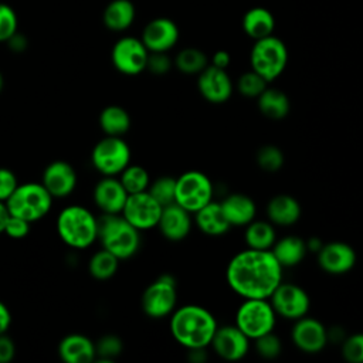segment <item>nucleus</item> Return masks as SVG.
<instances>
[{"label":"nucleus","instance_id":"1","mask_svg":"<svg viewBox=\"0 0 363 363\" xmlns=\"http://www.w3.org/2000/svg\"><path fill=\"white\" fill-rule=\"evenodd\" d=\"M225 281L242 299H268L282 282V267L271 250L247 248L230 259Z\"/></svg>","mask_w":363,"mask_h":363},{"label":"nucleus","instance_id":"2","mask_svg":"<svg viewBox=\"0 0 363 363\" xmlns=\"http://www.w3.org/2000/svg\"><path fill=\"white\" fill-rule=\"evenodd\" d=\"M217 326L214 315L200 305H183L170 313V333L186 349L210 346Z\"/></svg>","mask_w":363,"mask_h":363},{"label":"nucleus","instance_id":"3","mask_svg":"<svg viewBox=\"0 0 363 363\" xmlns=\"http://www.w3.org/2000/svg\"><path fill=\"white\" fill-rule=\"evenodd\" d=\"M98 240L102 248L119 261L133 257L140 247V231L128 223L122 214H106L98 218Z\"/></svg>","mask_w":363,"mask_h":363},{"label":"nucleus","instance_id":"4","mask_svg":"<svg viewBox=\"0 0 363 363\" xmlns=\"http://www.w3.org/2000/svg\"><path fill=\"white\" fill-rule=\"evenodd\" d=\"M57 233L68 247L86 248L98 238V218L82 206H68L57 217Z\"/></svg>","mask_w":363,"mask_h":363},{"label":"nucleus","instance_id":"5","mask_svg":"<svg viewBox=\"0 0 363 363\" xmlns=\"http://www.w3.org/2000/svg\"><path fill=\"white\" fill-rule=\"evenodd\" d=\"M6 204L11 216L33 223L48 214L52 206V196L41 183L28 182L18 184Z\"/></svg>","mask_w":363,"mask_h":363},{"label":"nucleus","instance_id":"6","mask_svg":"<svg viewBox=\"0 0 363 363\" xmlns=\"http://www.w3.org/2000/svg\"><path fill=\"white\" fill-rule=\"evenodd\" d=\"M251 69L259 74L267 82L278 78L288 62L286 45L278 37L268 35L255 40L250 54Z\"/></svg>","mask_w":363,"mask_h":363},{"label":"nucleus","instance_id":"7","mask_svg":"<svg viewBox=\"0 0 363 363\" xmlns=\"http://www.w3.org/2000/svg\"><path fill=\"white\" fill-rule=\"evenodd\" d=\"M277 313L265 298H244L235 312V326L245 333L250 340L274 330Z\"/></svg>","mask_w":363,"mask_h":363},{"label":"nucleus","instance_id":"8","mask_svg":"<svg viewBox=\"0 0 363 363\" xmlns=\"http://www.w3.org/2000/svg\"><path fill=\"white\" fill-rule=\"evenodd\" d=\"M92 166L104 176H116L130 163V147L122 136H105L92 147Z\"/></svg>","mask_w":363,"mask_h":363},{"label":"nucleus","instance_id":"9","mask_svg":"<svg viewBox=\"0 0 363 363\" xmlns=\"http://www.w3.org/2000/svg\"><path fill=\"white\" fill-rule=\"evenodd\" d=\"M213 200V183L199 170H187L176 179L174 203L196 213Z\"/></svg>","mask_w":363,"mask_h":363},{"label":"nucleus","instance_id":"10","mask_svg":"<svg viewBox=\"0 0 363 363\" xmlns=\"http://www.w3.org/2000/svg\"><path fill=\"white\" fill-rule=\"evenodd\" d=\"M177 303V286L176 279L163 274L153 281L142 294V309L153 319L169 316Z\"/></svg>","mask_w":363,"mask_h":363},{"label":"nucleus","instance_id":"11","mask_svg":"<svg viewBox=\"0 0 363 363\" xmlns=\"http://www.w3.org/2000/svg\"><path fill=\"white\" fill-rule=\"evenodd\" d=\"M268 299L277 315L291 320L305 316L311 306L306 291L292 282H281Z\"/></svg>","mask_w":363,"mask_h":363},{"label":"nucleus","instance_id":"12","mask_svg":"<svg viewBox=\"0 0 363 363\" xmlns=\"http://www.w3.org/2000/svg\"><path fill=\"white\" fill-rule=\"evenodd\" d=\"M162 208L163 207L149 194V191L145 190L128 194L121 214L135 228L145 231L157 225Z\"/></svg>","mask_w":363,"mask_h":363},{"label":"nucleus","instance_id":"13","mask_svg":"<svg viewBox=\"0 0 363 363\" xmlns=\"http://www.w3.org/2000/svg\"><path fill=\"white\" fill-rule=\"evenodd\" d=\"M149 51L136 37L119 38L111 52L113 67L125 75H138L146 69Z\"/></svg>","mask_w":363,"mask_h":363},{"label":"nucleus","instance_id":"14","mask_svg":"<svg viewBox=\"0 0 363 363\" xmlns=\"http://www.w3.org/2000/svg\"><path fill=\"white\" fill-rule=\"evenodd\" d=\"M210 346L216 354L227 362L241 360L250 349V337L235 325L217 326Z\"/></svg>","mask_w":363,"mask_h":363},{"label":"nucleus","instance_id":"15","mask_svg":"<svg viewBox=\"0 0 363 363\" xmlns=\"http://www.w3.org/2000/svg\"><path fill=\"white\" fill-rule=\"evenodd\" d=\"M291 339L301 352L319 353L328 343V329L320 320L305 315L295 320Z\"/></svg>","mask_w":363,"mask_h":363},{"label":"nucleus","instance_id":"16","mask_svg":"<svg viewBox=\"0 0 363 363\" xmlns=\"http://www.w3.org/2000/svg\"><path fill=\"white\" fill-rule=\"evenodd\" d=\"M357 261L356 251L352 245L342 241L326 242L318 251L319 267L330 275H342L349 272Z\"/></svg>","mask_w":363,"mask_h":363},{"label":"nucleus","instance_id":"17","mask_svg":"<svg viewBox=\"0 0 363 363\" xmlns=\"http://www.w3.org/2000/svg\"><path fill=\"white\" fill-rule=\"evenodd\" d=\"M197 88L201 96L211 104H223L233 94V82L225 69L207 65L197 79Z\"/></svg>","mask_w":363,"mask_h":363},{"label":"nucleus","instance_id":"18","mask_svg":"<svg viewBox=\"0 0 363 363\" xmlns=\"http://www.w3.org/2000/svg\"><path fill=\"white\" fill-rule=\"evenodd\" d=\"M140 40L149 52H166L177 43L179 28L173 20L157 17L145 26Z\"/></svg>","mask_w":363,"mask_h":363},{"label":"nucleus","instance_id":"19","mask_svg":"<svg viewBox=\"0 0 363 363\" xmlns=\"http://www.w3.org/2000/svg\"><path fill=\"white\" fill-rule=\"evenodd\" d=\"M41 184L47 189L52 199H64L75 190V169L64 160L51 162L43 172Z\"/></svg>","mask_w":363,"mask_h":363},{"label":"nucleus","instance_id":"20","mask_svg":"<svg viewBox=\"0 0 363 363\" xmlns=\"http://www.w3.org/2000/svg\"><path fill=\"white\" fill-rule=\"evenodd\" d=\"M191 213L177 203L167 204L162 208L157 228L169 241L184 240L191 230Z\"/></svg>","mask_w":363,"mask_h":363},{"label":"nucleus","instance_id":"21","mask_svg":"<svg viewBox=\"0 0 363 363\" xmlns=\"http://www.w3.org/2000/svg\"><path fill=\"white\" fill-rule=\"evenodd\" d=\"M126 199L128 191L115 176H105L94 189V201L96 207L106 214H121Z\"/></svg>","mask_w":363,"mask_h":363},{"label":"nucleus","instance_id":"22","mask_svg":"<svg viewBox=\"0 0 363 363\" xmlns=\"http://www.w3.org/2000/svg\"><path fill=\"white\" fill-rule=\"evenodd\" d=\"M58 354L65 363H91L96 359L95 343L79 333H71L61 339Z\"/></svg>","mask_w":363,"mask_h":363},{"label":"nucleus","instance_id":"23","mask_svg":"<svg viewBox=\"0 0 363 363\" xmlns=\"http://www.w3.org/2000/svg\"><path fill=\"white\" fill-rule=\"evenodd\" d=\"M230 225H247L255 218L257 207L251 197L242 193H233L220 203Z\"/></svg>","mask_w":363,"mask_h":363},{"label":"nucleus","instance_id":"24","mask_svg":"<svg viewBox=\"0 0 363 363\" xmlns=\"http://www.w3.org/2000/svg\"><path fill=\"white\" fill-rule=\"evenodd\" d=\"M302 214L299 201L289 194H277L267 204L268 220L274 225H292Z\"/></svg>","mask_w":363,"mask_h":363},{"label":"nucleus","instance_id":"25","mask_svg":"<svg viewBox=\"0 0 363 363\" xmlns=\"http://www.w3.org/2000/svg\"><path fill=\"white\" fill-rule=\"evenodd\" d=\"M194 221L197 224V227L207 235L211 237H218L225 234L231 225L227 221L223 208L220 206V203L217 201H210L206 206H203L200 210H197L194 213Z\"/></svg>","mask_w":363,"mask_h":363},{"label":"nucleus","instance_id":"26","mask_svg":"<svg viewBox=\"0 0 363 363\" xmlns=\"http://www.w3.org/2000/svg\"><path fill=\"white\" fill-rule=\"evenodd\" d=\"M271 252L282 268L295 267L302 262L308 252L306 241L298 235H285L274 242Z\"/></svg>","mask_w":363,"mask_h":363},{"label":"nucleus","instance_id":"27","mask_svg":"<svg viewBox=\"0 0 363 363\" xmlns=\"http://www.w3.org/2000/svg\"><path fill=\"white\" fill-rule=\"evenodd\" d=\"M275 27L274 16L264 7H254L248 10L242 17V30L254 40H259L272 35Z\"/></svg>","mask_w":363,"mask_h":363},{"label":"nucleus","instance_id":"28","mask_svg":"<svg viewBox=\"0 0 363 363\" xmlns=\"http://www.w3.org/2000/svg\"><path fill=\"white\" fill-rule=\"evenodd\" d=\"M102 20L111 31H123L135 20V6L130 0H112L105 7Z\"/></svg>","mask_w":363,"mask_h":363},{"label":"nucleus","instance_id":"29","mask_svg":"<svg viewBox=\"0 0 363 363\" xmlns=\"http://www.w3.org/2000/svg\"><path fill=\"white\" fill-rule=\"evenodd\" d=\"M257 99L259 112L269 119H282L289 113V98L284 91L278 88L267 86Z\"/></svg>","mask_w":363,"mask_h":363},{"label":"nucleus","instance_id":"30","mask_svg":"<svg viewBox=\"0 0 363 363\" xmlns=\"http://www.w3.org/2000/svg\"><path fill=\"white\" fill-rule=\"evenodd\" d=\"M102 132L108 136H122L130 128V116L126 109L118 105L104 108L98 118Z\"/></svg>","mask_w":363,"mask_h":363},{"label":"nucleus","instance_id":"31","mask_svg":"<svg viewBox=\"0 0 363 363\" xmlns=\"http://www.w3.org/2000/svg\"><path fill=\"white\" fill-rule=\"evenodd\" d=\"M244 238L248 248L271 250V247L277 241V233L271 221L252 220L245 225Z\"/></svg>","mask_w":363,"mask_h":363},{"label":"nucleus","instance_id":"32","mask_svg":"<svg viewBox=\"0 0 363 363\" xmlns=\"http://www.w3.org/2000/svg\"><path fill=\"white\" fill-rule=\"evenodd\" d=\"M118 265H119V259L113 254L102 248L91 257L88 262V271L95 279L105 281L112 278L116 274Z\"/></svg>","mask_w":363,"mask_h":363},{"label":"nucleus","instance_id":"33","mask_svg":"<svg viewBox=\"0 0 363 363\" xmlns=\"http://www.w3.org/2000/svg\"><path fill=\"white\" fill-rule=\"evenodd\" d=\"M174 64L180 72L191 75V74H200L208 65V60L201 50L189 47L177 52Z\"/></svg>","mask_w":363,"mask_h":363},{"label":"nucleus","instance_id":"34","mask_svg":"<svg viewBox=\"0 0 363 363\" xmlns=\"http://www.w3.org/2000/svg\"><path fill=\"white\" fill-rule=\"evenodd\" d=\"M119 176H121L119 180H121L122 186L125 187V190L128 191V194L145 191V190H147V187L150 184V177H149L147 170L139 164L129 163L119 173Z\"/></svg>","mask_w":363,"mask_h":363},{"label":"nucleus","instance_id":"35","mask_svg":"<svg viewBox=\"0 0 363 363\" xmlns=\"http://www.w3.org/2000/svg\"><path fill=\"white\" fill-rule=\"evenodd\" d=\"M147 191L162 207L172 204L174 203L176 179L170 176L157 177L152 184H149Z\"/></svg>","mask_w":363,"mask_h":363},{"label":"nucleus","instance_id":"36","mask_svg":"<svg viewBox=\"0 0 363 363\" xmlns=\"http://www.w3.org/2000/svg\"><path fill=\"white\" fill-rule=\"evenodd\" d=\"M257 164L268 173H275L284 166V153L275 145H264L255 153Z\"/></svg>","mask_w":363,"mask_h":363},{"label":"nucleus","instance_id":"37","mask_svg":"<svg viewBox=\"0 0 363 363\" xmlns=\"http://www.w3.org/2000/svg\"><path fill=\"white\" fill-rule=\"evenodd\" d=\"M268 82L255 71L244 72L237 81V89L241 95L247 98H258L261 92L267 88Z\"/></svg>","mask_w":363,"mask_h":363},{"label":"nucleus","instance_id":"38","mask_svg":"<svg viewBox=\"0 0 363 363\" xmlns=\"http://www.w3.org/2000/svg\"><path fill=\"white\" fill-rule=\"evenodd\" d=\"M122 349H123V343L121 337H118L116 335H105L95 343L96 357L105 362L113 360L116 356L121 354Z\"/></svg>","mask_w":363,"mask_h":363},{"label":"nucleus","instance_id":"39","mask_svg":"<svg viewBox=\"0 0 363 363\" xmlns=\"http://www.w3.org/2000/svg\"><path fill=\"white\" fill-rule=\"evenodd\" d=\"M255 340V350L257 353L264 357V359H275L279 356L281 350H282V345H281V339L272 332H268Z\"/></svg>","mask_w":363,"mask_h":363},{"label":"nucleus","instance_id":"40","mask_svg":"<svg viewBox=\"0 0 363 363\" xmlns=\"http://www.w3.org/2000/svg\"><path fill=\"white\" fill-rule=\"evenodd\" d=\"M342 356L349 363H363V333H353L343 339Z\"/></svg>","mask_w":363,"mask_h":363},{"label":"nucleus","instance_id":"41","mask_svg":"<svg viewBox=\"0 0 363 363\" xmlns=\"http://www.w3.org/2000/svg\"><path fill=\"white\" fill-rule=\"evenodd\" d=\"M16 11L6 3H0V43H7L17 33Z\"/></svg>","mask_w":363,"mask_h":363},{"label":"nucleus","instance_id":"42","mask_svg":"<svg viewBox=\"0 0 363 363\" xmlns=\"http://www.w3.org/2000/svg\"><path fill=\"white\" fill-rule=\"evenodd\" d=\"M30 224H31L30 221L10 214V217H9L7 223H6V227H4V231H3V233H4L6 235H9L10 238L20 240V238L27 237V234L30 233Z\"/></svg>","mask_w":363,"mask_h":363},{"label":"nucleus","instance_id":"43","mask_svg":"<svg viewBox=\"0 0 363 363\" xmlns=\"http://www.w3.org/2000/svg\"><path fill=\"white\" fill-rule=\"evenodd\" d=\"M172 68V61L166 52H149L146 69L156 75H163Z\"/></svg>","mask_w":363,"mask_h":363},{"label":"nucleus","instance_id":"44","mask_svg":"<svg viewBox=\"0 0 363 363\" xmlns=\"http://www.w3.org/2000/svg\"><path fill=\"white\" fill-rule=\"evenodd\" d=\"M17 186V177L13 170L7 167H0V201L6 203Z\"/></svg>","mask_w":363,"mask_h":363},{"label":"nucleus","instance_id":"45","mask_svg":"<svg viewBox=\"0 0 363 363\" xmlns=\"http://www.w3.org/2000/svg\"><path fill=\"white\" fill-rule=\"evenodd\" d=\"M14 354H16V346L13 339H10L6 333L0 335V363L11 362Z\"/></svg>","mask_w":363,"mask_h":363},{"label":"nucleus","instance_id":"46","mask_svg":"<svg viewBox=\"0 0 363 363\" xmlns=\"http://www.w3.org/2000/svg\"><path fill=\"white\" fill-rule=\"evenodd\" d=\"M231 62V57L227 51L224 50H218L213 54L211 57V65L217 67V68H221V69H227V67L230 65Z\"/></svg>","mask_w":363,"mask_h":363},{"label":"nucleus","instance_id":"47","mask_svg":"<svg viewBox=\"0 0 363 363\" xmlns=\"http://www.w3.org/2000/svg\"><path fill=\"white\" fill-rule=\"evenodd\" d=\"M11 325V313L9 308L0 301V335L6 333Z\"/></svg>","mask_w":363,"mask_h":363},{"label":"nucleus","instance_id":"48","mask_svg":"<svg viewBox=\"0 0 363 363\" xmlns=\"http://www.w3.org/2000/svg\"><path fill=\"white\" fill-rule=\"evenodd\" d=\"M207 347H196V349H187L189 350V360H191L193 363H203L207 359V353H206Z\"/></svg>","mask_w":363,"mask_h":363},{"label":"nucleus","instance_id":"49","mask_svg":"<svg viewBox=\"0 0 363 363\" xmlns=\"http://www.w3.org/2000/svg\"><path fill=\"white\" fill-rule=\"evenodd\" d=\"M9 217H10V211L7 208V204L4 201H0V234L4 231Z\"/></svg>","mask_w":363,"mask_h":363},{"label":"nucleus","instance_id":"50","mask_svg":"<svg viewBox=\"0 0 363 363\" xmlns=\"http://www.w3.org/2000/svg\"><path fill=\"white\" fill-rule=\"evenodd\" d=\"M322 245H323L322 241H320L319 238H316V237L311 238V240L306 242V248H308V250H312V251H315V252H318Z\"/></svg>","mask_w":363,"mask_h":363},{"label":"nucleus","instance_id":"51","mask_svg":"<svg viewBox=\"0 0 363 363\" xmlns=\"http://www.w3.org/2000/svg\"><path fill=\"white\" fill-rule=\"evenodd\" d=\"M3 85H4V79H3V74L0 72V92H1V89H3Z\"/></svg>","mask_w":363,"mask_h":363}]
</instances>
